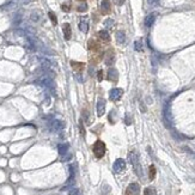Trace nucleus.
I'll return each instance as SVG.
<instances>
[{"label": "nucleus", "instance_id": "f257e3e1", "mask_svg": "<svg viewBox=\"0 0 195 195\" xmlns=\"http://www.w3.org/2000/svg\"><path fill=\"white\" fill-rule=\"evenodd\" d=\"M128 158H129V162L133 165V169H134V172L141 177L143 176V170H141V165H140V161H139V156L135 151H130L129 154H128Z\"/></svg>", "mask_w": 195, "mask_h": 195}, {"label": "nucleus", "instance_id": "f03ea898", "mask_svg": "<svg viewBox=\"0 0 195 195\" xmlns=\"http://www.w3.org/2000/svg\"><path fill=\"white\" fill-rule=\"evenodd\" d=\"M105 144L103 143V141H101V140H97L95 144H94V146H92V151H94V154H95V157L96 158H102L104 154H105Z\"/></svg>", "mask_w": 195, "mask_h": 195}, {"label": "nucleus", "instance_id": "7ed1b4c3", "mask_svg": "<svg viewBox=\"0 0 195 195\" xmlns=\"http://www.w3.org/2000/svg\"><path fill=\"white\" fill-rule=\"evenodd\" d=\"M122 95H123V90L115 87V89H112V90H110L109 98H110V101H113V102H117L120 98L122 97Z\"/></svg>", "mask_w": 195, "mask_h": 195}, {"label": "nucleus", "instance_id": "20e7f679", "mask_svg": "<svg viewBox=\"0 0 195 195\" xmlns=\"http://www.w3.org/2000/svg\"><path fill=\"white\" fill-rule=\"evenodd\" d=\"M113 169H114L115 172H117V174L122 172V171L126 169V162H125V159H122V158L116 159L114 165H113Z\"/></svg>", "mask_w": 195, "mask_h": 195}, {"label": "nucleus", "instance_id": "39448f33", "mask_svg": "<svg viewBox=\"0 0 195 195\" xmlns=\"http://www.w3.org/2000/svg\"><path fill=\"white\" fill-rule=\"evenodd\" d=\"M140 193V186L138 183H130L126 190V195H138Z\"/></svg>", "mask_w": 195, "mask_h": 195}, {"label": "nucleus", "instance_id": "423d86ee", "mask_svg": "<svg viewBox=\"0 0 195 195\" xmlns=\"http://www.w3.org/2000/svg\"><path fill=\"white\" fill-rule=\"evenodd\" d=\"M105 113V101L103 98H99L97 102V115L103 116Z\"/></svg>", "mask_w": 195, "mask_h": 195}, {"label": "nucleus", "instance_id": "0eeeda50", "mask_svg": "<svg viewBox=\"0 0 195 195\" xmlns=\"http://www.w3.org/2000/svg\"><path fill=\"white\" fill-rule=\"evenodd\" d=\"M115 62V54L113 50H109V51H107V54H105V58H104V64L108 66L113 65Z\"/></svg>", "mask_w": 195, "mask_h": 195}, {"label": "nucleus", "instance_id": "6e6552de", "mask_svg": "<svg viewBox=\"0 0 195 195\" xmlns=\"http://www.w3.org/2000/svg\"><path fill=\"white\" fill-rule=\"evenodd\" d=\"M62 31H64V36H65L66 40H69L71 36H72V29H71V25L68 23H65L62 25Z\"/></svg>", "mask_w": 195, "mask_h": 195}, {"label": "nucleus", "instance_id": "1a4fd4ad", "mask_svg": "<svg viewBox=\"0 0 195 195\" xmlns=\"http://www.w3.org/2000/svg\"><path fill=\"white\" fill-rule=\"evenodd\" d=\"M117 79H119V73H117V71H116L115 68H110V69L108 71V80L117 81Z\"/></svg>", "mask_w": 195, "mask_h": 195}, {"label": "nucleus", "instance_id": "9d476101", "mask_svg": "<svg viewBox=\"0 0 195 195\" xmlns=\"http://www.w3.org/2000/svg\"><path fill=\"white\" fill-rule=\"evenodd\" d=\"M101 11H102V13H109V11H110V1L109 0H103L101 2Z\"/></svg>", "mask_w": 195, "mask_h": 195}, {"label": "nucleus", "instance_id": "9b49d317", "mask_svg": "<svg viewBox=\"0 0 195 195\" xmlns=\"http://www.w3.org/2000/svg\"><path fill=\"white\" fill-rule=\"evenodd\" d=\"M154 20H156V13H150V15H147L146 18H145V25H146L147 28L152 27L153 23H154Z\"/></svg>", "mask_w": 195, "mask_h": 195}, {"label": "nucleus", "instance_id": "f8f14e48", "mask_svg": "<svg viewBox=\"0 0 195 195\" xmlns=\"http://www.w3.org/2000/svg\"><path fill=\"white\" fill-rule=\"evenodd\" d=\"M116 41L119 44H123L126 42V34L123 31H117L116 33Z\"/></svg>", "mask_w": 195, "mask_h": 195}, {"label": "nucleus", "instance_id": "ddd939ff", "mask_svg": "<svg viewBox=\"0 0 195 195\" xmlns=\"http://www.w3.org/2000/svg\"><path fill=\"white\" fill-rule=\"evenodd\" d=\"M98 36H99V38L102 41H109L110 40V35H109V33L107 30H101L98 33Z\"/></svg>", "mask_w": 195, "mask_h": 195}, {"label": "nucleus", "instance_id": "4468645a", "mask_svg": "<svg viewBox=\"0 0 195 195\" xmlns=\"http://www.w3.org/2000/svg\"><path fill=\"white\" fill-rule=\"evenodd\" d=\"M156 177V166L152 164L151 166H150V171H148V179L150 181H153Z\"/></svg>", "mask_w": 195, "mask_h": 195}, {"label": "nucleus", "instance_id": "2eb2a0df", "mask_svg": "<svg viewBox=\"0 0 195 195\" xmlns=\"http://www.w3.org/2000/svg\"><path fill=\"white\" fill-rule=\"evenodd\" d=\"M164 116L168 121H171V114H170V105L166 103L165 104V108H164Z\"/></svg>", "mask_w": 195, "mask_h": 195}, {"label": "nucleus", "instance_id": "dca6fc26", "mask_svg": "<svg viewBox=\"0 0 195 195\" xmlns=\"http://www.w3.org/2000/svg\"><path fill=\"white\" fill-rule=\"evenodd\" d=\"M79 30L83 31V33H87V30H89V24H87V22H83L81 20L80 23H79Z\"/></svg>", "mask_w": 195, "mask_h": 195}, {"label": "nucleus", "instance_id": "f3484780", "mask_svg": "<svg viewBox=\"0 0 195 195\" xmlns=\"http://www.w3.org/2000/svg\"><path fill=\"white\" fill-rule=\"evenodd\" d=\"M77 10H78V12H86L87 11V4L86 2H81L77 7Z\"/></svg>", "mask_w": 195, "mask_h": 195}, {"label": "nucleus", "instance_id": "a211bd4d", "mask_svg": "<svg viewBox=\"0 0 195 195\" xmlns=\"http://www.w3.org/2000/svg\"><path fill=\"white\" fill-rule=\"evenodd\" d=\"M134 49H135L136 51H141V50H143V42H141L140 40H136V41H135V43H134Z\"/></svg>", "mask_w": 195, "mask_h": 195}, {"label": "nucleus", "instance_id": "6ab92c4d", "mask_svg": "<svg viewBox=\"0 0 195 195\" xmlns=\"http://www.w3.org/2000/svg\"><path fill=\"white\" fill-rule=\"evenodd\" d=\"M48 16H49V18H50V20H51V23H53L54 25H56V24H58V18H56V16L54 15V12H53V11H49Z\"/></svg>", "mask_w": 195, "mask_h": 195}, {"label": "nucleus", "instance_id": "aec40b11", "mask_svg": "<svg viewBox=\"0 0 195 195\" xmlns=\"http://www.w3.org/2000/svg\"><path fill=\"white\" fill-rule=\"evenodd\" d=\"M59 151H60V153H61V154H66V153H67V151H68V145H67V144L60 145V146H59Z\"/></svg>", "mask_w": 195, "mask_h": 195}, {"label": "nucleus", "instance_id": "412c9836", "mask_svg": "<svg viewBox=\"0 0 195 195\" xmlns=\"http://www.w3.org/2000/svg\"><path fill=\"white\" fill-rule=\"evenodd\" d=\"M104 25H105V28H113V25H114V20H113L112 18H108V19H105V20H104Z\"/></svg>", "mask_w": 195, "mask_h": 195}, {"label": "nucleus", "instance_id": "4be33fe9", "mask_svg": "<svg viewBox=\"0 0 195 195\" xmlns=\"http://www.w3.org/2000/svg\"><path fill=\"white\" fill-rule=\"evenodd\" d=\"M40 15H38V12H33L31 13V16H30V19L33 20V22H38L40 20Z\"/></svg>", "mask_w": 195, "mask_h": 195}, {"label": "nucleus", "instance_id": "5701e85b", "mask_svg": "<svg viewBox=\"0 0 195 195\" xmlns=\"http://www.w3.org/2000/svg\"><path fill=\"white\" fill-rule=\"evenodd\" d=\"M156 194V190L153 188H146L145 192H144V195H154Z\"/></svg>", "mask_w": 195, "mask_h": 195}, {"label": "nucleus", "instance_id": "b1692460", "mask_svg": "<svg viewBox=\"0 0 195 195\" xmlns=\"http://www.w3.org/2000/svg\"><path fill=\"white\" fill-rule=\"evenodd\" d=\"M61 9H62V11H65V12H69V10H71V7H69L68 4H62V5H61Z\"/></svg>", "mask_w": 195, "mask_h": 195}, {"label": "nucleus", "instance_id": "393cba45", "mask_svg": "<svg viewBox=\"0 0 195 195\" xmlns=\"http://www.w3.org/2000/svg\"><path fill=\"white\" fill-rule=\"evenodd\" d=\"M125 1L126 0H114V2L117 5V6H121V5H123L125 4Z\"/></svg>", "mask_w": 195, "mask_h": 195}, {"label": "nucleus", "instance_id": "a878e982", "mask_svg": "<svg viewBox=\"0 0 195 195\" xmlns=\"http://www.w3.org/2000/svg\"><path fill=\"white\" fill-rule=\"evenodd\" d=\"M147 2H148L150 5H158L159 0H147Z\"/></svg>", "mask_w": 195, "mask_h": 195}, {"label": "nucleus", "instance_id": "bb28decb", "mask_svg": "<svg viewBox=\"0 0 195 195\" xmlns=\"http://www.w3.org/2000/svg\"><path fill=\"white\" fill-rule=\"evenodd\" d=\"M98 81H102V79H103V72L102 71H98Z\"/></svg>", "mask_w": 195, "mask_h": 195}, {"label": "nucleus", "instance_id": "cd10ccee", "mask_svg": "<svg viewBox=\"0 0 195 195\" xmlns=\"http://www.w3.org/2000/svg\"><path fill=\"white\" fill-rule=\"evenodd\" d=\"M69 195H78V190L73 188V189H72V190L69 192Z\"/></svg>", "mask_w": 195, "mask_h": 195}]
</instances>
